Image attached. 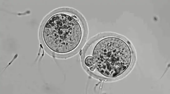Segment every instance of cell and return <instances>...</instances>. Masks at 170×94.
I'll list each match as a JSON object with an SVG mask.
<instances>
[{"mask_svg": "<svg viewBox=\"0 0 170 94\" xmlns=\"http://www.w3.org/2000/svg\"><path fill=\"white\" fill-rule=\"evenodd\" d=\"M80 52L81 63L85 71L93 78L105 81L121 78L133 61L130 45L114 33L94 35L86 42Z\"/></svg>", "mask_w": 170, "mask_h": 94, "instance_id": "2", "label": "cell"}, {"mask_svg": "<svg viewBox=\"0 0 170 94\" xmlns=\"http://www.w3.org/2000/svg\"><path fill=\"white\" fill-rule=\"evenodd\" d=\"M89 29L83 15L75 9L56 8L42 19L39 30L41 47L51 57L66 59L81 51L88 36Z\"/></svg>", "mask_w": 170, "mask_h": 94, "instance_id": "1", "label": "cell"}]
</instances>
